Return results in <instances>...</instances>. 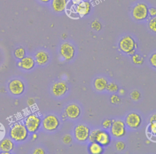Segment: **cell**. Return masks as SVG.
<instances>
[{"mask_svg": "<svg viewBox=\"0 0 156 154\" xmlns=\"http://www.w3.org/2000/svg\"><path fill=\"white\" fill-rule=\"evenodd\" d=\"M72 1H73V3H74V5H75V4H78V3H79V2H80V1H83V0H72Z\"/></svg>", "mask_w": 156, "mask_h": 154, "instance_id": "39", "label": "cell"}, {"mask_svg": "<svg viewBox=\"0 0 156 154\" xmlns=\"http://www.w3.org/2000/svg\"><path fill=\"white\" fill-rule=\"evenodd\" d=\"M37 138H38L37 135L36 133H34V134H33V135H32V139H33V140H35Z\"/></svg>", "mask_w": 156, "mask_h": 154, "instance_id": "40", "label": "cell"}, {"mask_svg": "<svg viewBox=\"0 0 156 154\" xmlns=\"http://www.w3.org/2000/svg\"><path fill=\"white\" fill-rule=\"evenodd\" d=\"M25 54H26V52H25L24 49L21 47L16 49V50L15 51V52H14L15 57L20 60H21L22 58H23L25 57Z\"/></svg>", "mask_w": 156, "mask_h": 154, "instance_id": "22", "label": "cell"}, {"mask_svg": "<svg viewBox=\"0 0 156 154\" xmlns=\"http://www.w3.org/2000/svg\"><path fill=\"white\" fill-rule=\"evenodd\" d=\"M60 55L65 60H70L73 59L75 54V49L74 46L69 43H64L60 46Z\"/></svg>", "mask_w": 156, "mask_h": 154, "instance_id": "10", "label": "cell"}, {"mask_svg": "<svg viewBox=\"0 0 156 154\" xmlns=\"http://www.w3.org/2000/svg\"><path fill=\"white\" fill-rule=\"evenodd\" d=\"M62 141L63 142L65 143V144H69L70 142H71L72 141V138H71V136L69 135H65L63 137V139H62Z\"/></svg>", "mask_w": 156, "mask_h": 154, "instance_id": "34", "label": "cell"}, {"mask_svg": "<svg viewBox=\"0 0 156 154\" xmlns=\"http://www.w3.org/2000/svg\"><path fill=\"white\" fill-rule=\"evenodd\" d=\"M149 29L153 32L156 33V16L152 17L148 23Z\"/></svg>", "mask_w": 156, "mask_h": 154, "instance_id": "24", "label": "cell"}, {"mask_svg": "<svg viewBox=\"0 0 156 154\" xmlns=\"http://www.w3.org/2000/svg\"><path fill=\"white\" fill-rule=\"evenodd\" d=\"M110 128V134L115 138H121L123 137L126 133V124L121 120L113 121Z\"/></svg>", "mask_w": 156, "mask_h": 154, "instance_id": "4", "label": "cell"}, {"mask_svg": "<svg viewBox=\"0 0 156 154\" xmlns=\"http://www.w3.org/2000/svg\"><path fill=\"white\" fill-rule=\"evenodd\" d=\"M33 153L34 154H44V151L43 149H40V148H37V149H36L34 151Z\"/></svg>", "mask_w": 156, "mask_h": 154, "instance_id": "35", "label": "cell"}, {"mask_svg": "<svg viewBox=\"0 0 156 154\" xmlns=\"http://www.w3.org/2000/svg\"><path fill=\"white\" fill-rule=\"evenodd\" d=\"M118 91L119 94L121 95H124L125 94V90L123 88H120L119 89H118Z\"/></svg>", "mask_w": 156, "mask_h": 154, "instance_id": "38", "label": "cell"}, {"mask_svg": "<svg viewBox=\"0 0 156 154\" xmlns=\"http://www.w3.org/2000/svg\"><path fill=\"white\" fill-rule=\"evenodd\" d=\"M35 57V60L37 63L40 65L45 64L48 61V59H49V56L48 54L44 51L38 52L36 54Z\"/></svg>", "mask_w": 156, "mask_h": 154, "instance_id": "20", "label": "cell"}, {"mask_svg": "<svg viewBox=\"0 0 156 154\" xmlns=\"http://www.w3.org/2000/svg\"><path fill=\"white\" fill-rule=\"evenodd\" d=\"M91 27L93 30L98 32V31L101 30V29H102V24L98 20H94L91 23Z\"/></svg>", "mask_w": 156, "mask_h": 154, "instance_id": "25", "label": "cell"}, {"mask_svg": "<svg viewBox=\"0 0 156 154\" xmlns=\"http://www.w3.org/2000/svg\"><path fill=\"white\" fill-rule=\"evenodd\" d=\"M118 46L121 52L132 56L135 53L138 44L133 37L130 35H126L120 39Z\"/></svg>", "mask_w": 156, "mask_h": 154, "instance_id": "1", "label": "cell"}, {"mask_svg": "<svg viewBox=\"0 0 156 154\" xmlns=\"http://www.w3.org/2000/svg\"><path fill=\"white\" fill-rule=\"evenodd\" d=\"M80 107L75 103H71L68 105L65 110V114L66 117L71 119H75L79 117L80 115Z\"/></svg>", "mask_w": 156, "mask_h": 154, "instance_id": "12", "label": "cell"}, {"mask_svg": "<svg viewBox=\"0 0 156 154\" xmlns=\"http://www.w3.org/2000/svg\"><path fill=\"white\" fill-rule=\"evenodd\" d=\"M98 131H99V130H93L92 131H91L90 133L89 137H88V140L90 142H95L96 136V135H97Z\"/></svg>", "mask_w": 156, "mask_h": 154, "instance_id": "30", "label": "cell"}, {"mask_svg": "<svg viewBox=\"0 0 156 154\" xmlns=\"http://www.w3.org/2000/svg\"><path fill=\"white\" fill-rule=\"evenodd\" d=\"M130 97L132 100L136 101L140 99L141 94L139 91H138L136 90H134L130 93Z\"/></svg>", "mask_w": 156, "mask_h": 154, "instance_id": "28", "label": "cell"}, {"mask_svg": "<svg viewBox=\"0 0 156 154\" xmlns=\"http://www.w3.org/2000/svg\"><path fill=\"white\" fill-rule=\"evenodd\" d=\"M41 124L44 130L52 131L55 130L58 127L60 122L57 116L53 114H49L43 119Z\"/></svg>", "mask_w": 156, "mask_h": 154, "instance_id": "6", "label": "cell"}, {"mask_svg": "<svg viewBox=\"0 0 156 154\" xmlns=\"http://www.w3.org/2000/svg\"><path fill=\"white\" fill-rule=\"evenodd\" d=\"M110 102L112 104H119L121 102V99L118 95L113 94L110 97Z\"/></svg>", "mask_w": 156, "mask_h": 154, "instance_id": "29", "label": "cell"}, {"mask_svg": "<svg viewBox=\"0 0 156 154\" xmlns=\"http://www.w3.org/2000/svg\"><path fill=\"white\" fill-rule=\"evenodd\" d=\"M39 1L43 3H48V2H49L51 0H39Z\"/></svg>", "mask_w": 156, "mask_h": 154, "instance_id": "41", "label": "cell"}, {"mask_svg": "<svg viewBox=\"0 0 156 154\" xmlns=\"http://www.w3.org/2000/svg\"><path fill=\"white\" fill-rule=\"evenodd\" d=\"M148 131L152 135L156 136V122H150L148 127Z\"/></svg>", "mask_w": 156, "mask_h": 154, "instance_id": "26", "label": "cell"}, {"mask_svg": "<svg viewBox=\"0 0 156 154\" xmlns=\"http://www.w3.org/2000/svg\"><path fill=\"white\" fill-rule=\"evenodd\" d=\"M150 64L154 68H156V53L153 54L149 58Z\"/></svg>", "mask_w": 156, "mask_h": 154, "instance_id": "32", "label": "cell"}, {"mask_svg": "<svg viewBox=\"0 0 156 154\" xmlns=\"http://www.w3.org/2000/svg\"><path fill=\"white\" fill-rule=\"evenodd\" d=\"M148 14L149 16L152 18L156 16V8L154 7H149L148 9Z\"/></svg>", "mask_w": 156, "mask_h": 154, "instance_id": "33", "label": "cell"}, {"mask_svg": "<svg viewBox=\"0 0 156 154\" xmlns=\"http://www.w3.org/2000/svg\"><path fill=\"white\" fill-rule=\"evenodd\" d=\"M18 65L23 69L26 70H30L34 68L35 65V61L34 59L30 57H24L21 60L20 62L18 63Z\"/></svg>", "mask_w": 156, "mask_h": 154, "instance_id": "16", "label": "cell"}, {"mask_svg": "<svg viewBox=\"0 0 156 154\" xmlns=\"http://www.w3.org/2000/svg\"><path fill=\"white\" fill-rule=\"evenodd\" d=\"M75 10L81 17L87 16L91 10V4L90 1L83 0L77 4H75Z\"/></svg>", "mask_w": 156, "mask_h": 154, "instance_id": "9", "label": "cell"}, {"mask_svg": "<svg viewBox=\"0 0 156 154\" xmlns=\"http://www.w3.org/2000/svg\"><path fill=\"white\" fill-rule=\"evenodd\" d=\"M24 85L23 82L19 79H13L9 83V89L13 95H20L24 91Z\"/></svg>", "mask_w": 156, "mask_h": 154, "instance_id": "11", "label": "cell"}, {"mask_svg": "<svg viewBox=\"0 0 156 154\" xmlns=\"http://www.w3.org/2000/svg\"><path fill=\"white\" fill-rule=\"evenodd\" d=\"M132 62L134 64L138 65H141L144 63V59L140 54H134L132 56Z\"/></svg>", "mask_w": 156, "mask_h": 154, "instance_id": "21", "label": "cell"}, {"mask_svg": "<svg viewBox=\"0 0 156 154\" xmlns=\"http://www.w3.org/2000/svg\"><path fill=\"white\" fill-rule=\"evenodd\" d=\"M27 103H28L29 105H32L35 103V101L32 99H30L29 100H28Z\"/></svg>", "mask_w": 156, "mask_h": 154, "instance_id": "37", "label": "cell"}, {"mask_svg": "<svg viewBox=\"0 0 156 154\" xmlns=\"http://www.w3.org/2000/svg\"><path fill=\"white\" fill-rule=\"evenodd\" d=\"M14 144L10 139H4L0 142V149L4 152H10L13 149Z\"/></svg>", "mask_w": 156, "mask_h": 154, "instance_id": "19", "label": "cell"}, {"mask_svg": "<svg viewBox=\"0 0 156 154\" xmlns=\"http://www.w3.org/2000/svg\"><path fill=\"white\" fill-rule=\"evenodd\" d=\"M156 122V114H154L149 118V122Z\"/></svg>", "mask_w": 156, "mask_h": 154, "instance_id": "36", "label": "cell"}, {"mask_svg": "<svg viewBox=\"0 0 156 154\" xmlns=\"http://www.w3.org/2000/svg\"><path fill=\"white\" fill-rule=\"evenodd\" d=\"M148 6L144 2H139L135 4L132 10V15L136 21H144L149 16Z\"/></svg>", "mask_w": 156, "mask_h": 154, "instance_id": "3", "label": "cell"}, {"mask_svg": "<svg viewBox=\"0 0 156 154\" xmlns=\"http://www.w3.org/2000/svg\"><path fill=\"white\" fill-rule=\"evenodd\" d=\"M125 147H126L125 144L122 141H117L116 143L115 144V147L118 151L123 150L125 149Z\"/></svg>", "mask_w": 156, "mask_h": 154, "instance_id": "31", "label": "cell"}, {"mask_svg": "<svg viewBox=\"0 0 156 154\" xmlns=\"http://www.w3.org/2000/svg\"><path fill=\"white\" fill-rule=\"evenodd\" d=\"M41 123L40 117L35 114H32L26 117L24 124L28 131L34 133L40 128Z\"/></svg>", "mask_w": 156, "mask_h": 154, "instance_id": "5", "label": "cell"}, {"mask_svg": "<svg viewBox=\"0 0 156 154\" xmlns=\"http://www.w3.org/2000/svg\"><path fill=\"white\" fill-rule=\"evenodd\" d=\"M68 88L67 85L63 82L55 83L52 87V92L55 96L60 97L64 95L68 91Z\"/></svg>", "mask_w": 156, "mask_h": 154, "instance_id": "14", "label": "cell"}, {"mask_svg": "<svg viewBox=\"0 0 156 154\" xmlns=\"http://www.w3.org/2000/svg\"><path fill=\"white\" fill-rule=\"evenodd\" d=\"M9 135L11 139L15 141H23L27 138L28 130L23 124L16 123L11 127Z\"/></svg>", "mask_w": 156, "mask_h": 154, "instance_id": "2", "label": "cell"}, {"mask_svg": "<svg viewBox=\"0 0 156 154\" xmlns=\"http://www.w3.org/2000/svg\"><path fill=\"white\" fill-rule=\"evenodd\" d=\"M125 123L130 128L136 129L141 125V116L136 113H130L126 116Z\"/></svg>", "mask_w": 156, "mask_h": 154, "instance_id": "8", "label": "cell"}, {"mask_svg": "<svg viewBox=\"0 0 156 154\" xmlns=\"http://www.w3.org/2000/svg\"><path fill=\"white\" fill-rule=\"evenodd\" d=\"M105 89H107L108 91L111 93H116L118 91L119 88H118V86L115 83L110 82L107 84Z\"/></svg>", "mask_w": 156, "mask_h": 154, "instance_id": "23", "label": "cell"}, {"mask_svg": "<svg viewBox=\"0 0 156 154\" xmlns=\"http://www.w3.org/2000/svg\"><path fill=\"white\" fill-rule=\"evenodd\" d=\"M104 150L103 146L97 142H91L88 145V151L92 154H101Z\"/></svg>", "mask_w": 156, "mask_h": 154, "instance_id": "18", "label": "cell"}, {"mask_svg": "<svg viewBox=\"0 0 156 154\" xmlns=\"http://www.w3.org/2000/svg\"><path fill=\"white\" fill-rule=\"evenodd\" d=\"M68 2V0H51V7L55 12L62 13L65 10Z\"/></svg>", "mask_w": 156, "mask_h": 154, "instance_id": "15", "label": "cell"}, {"mask_svg": "<svg viewBox=\"0 0 156 154\" xmlns=\"http://www.w3.org/2000/svg\"><path fill=\"white\" fill-rule=\"evenodd\" d=\"M108 82L104 77L96 78L94 81V86L96 90L98 91H102L106 89Z\"/></svg>", "mask_w": 156, "mask_h": 154, "instance_id": "17", "label": "cell"}, {"mask_svg": "<svg viewBox=\"0 0 156 154\" xmlns=\"http://www.w3.org/2000/svg\"><path fill=\"white\" fill-rule=\"evenodd\" d=\"M110 135L107 131L99 130L96 136L95 142H98L103 147H105L110 144Z\"/></svg>", "mask_w": 156, "mask_h": 154, "instance_id": "13", "label": "cell"}, {"mask_svg": "<svg viewBox=\"0 0 156 154\" xmlns=\"http://www.w3.org/2000/svg\"><path fill=\"white\" fill-rule=\"evenodd\" d=\"M90 133V128L83 124H79L76 126L74 131L75 138L80 142H85L88 139Z\"/></svg>", "mask_w": 156, "mask_h": 154, "instance_id": "7", "label": "cell"}, {"mask_svg": "<svg viewBox=\"0 0 156 154\" xmlns=\"http://www.w3.org/2000/svg\"><path fill=\"white\" fill-rule=\"evenodd\" d=\"M113 121L111 120L110 119H105L102 123V126L103 128L104 129H108L111 127Z\"/></svg>", "mask_w": 156, "mask_h": 154, "instance_id": "27", "label": "cell"}]
</instances>
